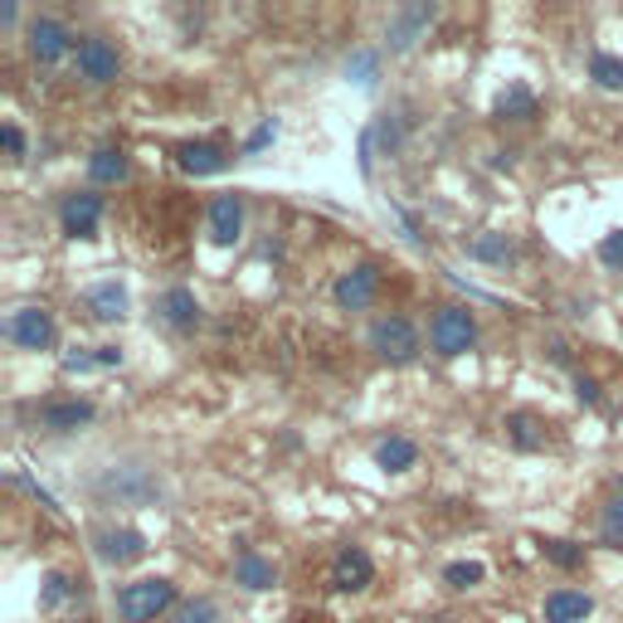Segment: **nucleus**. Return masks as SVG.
Returning <instances> with one entry per match:
<instances>
[{"label": "nucleus", "mask_w": 623, "mask_h": 623, "mask_svg": "<svg viewBox=\"0 0 623 623\" xmlns=\"http://www.w3.org/2000/svg\"><path fill=\"white\" fill-rule=\"evenodd\" d=\"M176 604V585L171 580H137V585H127L118 594V614L127 619V623H152L156 614H166V609Z\"/></svg>", "instance_id": "1"}, {"label": "nucleus", "mask_w": 623, "mask_h": 623, "mask_svg": "<svg viewBox=\"0 0 623 623\" xmlns=\"http://www.w3.org/2000/svg\"><path fill=\"white\" fill-rule=\"evenodd\" d=\"M370 351H376L380 360H390V366H410L419 356V332L410 316H380L376 326H370Z\"/></svg>", "instance_id": "2"}, {"label": "nucleus", "mask_w": 623, "mask_h": 623, "mask_svg": "<svg viewBox=\"0 0 623 623\" xmlns=\"http://www.w3.org/2000/svg\"><path fill=\"white\" fill-rule=\"evenodd\" d=\"M429 342H434L438 356H463L472 342H478V322H472L468 308H444L429 326Z\"/></svg>", "instance_id": "3"}, {"label": "nucleus", "mask_w": 623, "mask_h": 623, "mask_svg": "<svg viewBox=\"0 0 623 623\" xmlns=\"http://www.w3.org/2000/svg\"><path fill=\"white\" fill-rule=\"evenodd\" d=\"M5 336L20 351H49L54 346V316L44 308H20V312H10Z\"/></svg>", "instance_id": "4"}, {"label": "nucleus", "mask_w": 623, "mask_h": 623, "mask_svg": "<svg viewBox=\"0 0 623 623\" xmlns=\"http://www.w3.org/2000/svg\"><path fill=\"white\" fill-rule=\"evenodd\" d=\"M376 288H380V268L376 264H356L351 274L336 278V302H342L346 312H360L376 302Z\"/></svg>", "instance_id": "5"}, {"label": "nucleus", "mask_w": 623, "mask_h": 623, "mask_svg": "<svg viewBox=\"0 0 623 623\" xmlns=\"http://www.w3.org/2000/svg\"><path fill=\"white\" fill-rule=\"evenodd\" d=\"M370 580H376V560L360 546H346L332 560V589H342V594H356V589H366Z\"/></svg>", "instance_id": "6"}, {"label": "nucleus", "mask_w": 623, "mask_h": 623, "mask_svg": "<svg viewBox=\"0 0 623 623\" xmlns=\"http://www.w3.org/2000/svg\"><path fill=\"white\" fill-rule=\"evenodd\" d=\"M74 59H78V74H84L88 84H112V78H118V69H122L118 49H112L108 40H84Z\"/></svg>", "instance_id": "7"}, {"label": "nucleus", "mask_w": 623, "mask_h": 623, "mask_svg": "<svg viewBox=\"0 0 623 623\" xmlns=\"http://www.w3.org/2000/svg\"><path fill=\"white\" fill-rule=\"evenodd\" d=\"M64 220V234H74V240H88V234H98V220H103V196H69L59 210Z\"/></svg>", "instance_id": "8"}, {"label": "nucleus", "mask_w": 623, "mask_h": 623, "mask_svg": "<svg viewBox=\"0 0 623 623\" xmlns=\"http://www.w3.org/2000/svg\"><path fill=\"white\" fill-rule=\"evenodd\" d=\"M69 49H74V35L59 20H35V25H30V54H35L40 64H59Z\"/></svg>", "instance_id": "9"}, {"label": "nucleus", "mask_w": 623, "mask_h": 623, "mask_svg": "<svg viewBox=\"0 0 623 623\" xmlns=\"http://www.w3.org/2000/svg\"><path fill=\"white\" fill-rule=\"evenodd\" d=\"M244 234V200L240 196H214L210 205V240L230 248Z\"/></svg>", "instance_id": "10"}, {"label": "nucleus", "mask_w": 623, "mask_h": 623, "mask_svg": "<svg viewBox=\"0 0 623 623\" xmlns=\"http://www.w3.org/2000/svg\"><path fill=\"white\" fill-rule=\"evenodd\" d=\"M98 555H103L108 565H132V560H142L146 555V536L142 531H132V526L103 531V536H98Z\"/></svg>", "instance_id": "11"}, {"label": "nucleus", "mask_w": 623, "mask_h": 623, "mask_svg": "<svg viewBox=\"0 0 623 623\" xmlns=\"http://www.w3.org/2000/svg\"><path fill=\"white\" fill-rule=\"evenodd\" d=\"M594 614V599L585 589H555L546 594V623H585Z\"/></svg>", "instance_id": "12"}, {"label": "nucleus", "mask_w": 623, "mask_h": 623, "mask_svg": "<svg viewBox=\"0 0 623 623\" xmlns=\"http://www.w3.org/2000/svg\"><path fill=\"white\" fill-rule=\"evenodd\" d=\"M176 162H180V171H190V176H220L224 166H230V156L214 142H186Z\"/></svg>", "instance_id": "13"}, {"label": "nucleus", "mask_w": 623, "mask_h": 623, "mask_svg": "<svg viewBox=\"0 0 623 623\" xmlns=\"http://www.w3.org/2000/svg\"><path fill=\"white\" fill-rule=\"evenodd\" d=\"M88 308H93L98 322H122L132 308V298H127L122 282H98V288H88Z\"/></svg>", "instance_id": "14"}, {"label": "nucleus", "mask_w": 623, "mask_h": 623, "mask_svg": "<svg viewBox=\"0 0 623 623\" xmlns=\"http://www.w3.org/2000/svg\"><path fill=\"white\" fill-rule=\"evenodd\" d=\"M40 419H44V429H54V434H69V429L93 419V404L88 400H54V404H44Z\"/></svg>", "instance_id": "15"}, {"label": "nucleus", "mask_w": 623, "mask_h": 623, "mask_svg": "<svg viewBox=\"0 0 623 623\" xmlns=\"http://www.w3.org/2000/svg\"><path fill=\"white\" fill-rule=\"evenodd\" d=\"M162 312H166V322L180 326V332H190V326L200 322V302H196V292H186V288H171L162 298Z\"/></svg>", "instance_id": "16"}, {"label": "nucleus", "mask_w": 623, "mask_h": 623, "mask_svg": "<svg viewBox=\"0 0 623 623\" xmlns=\"http://www.w3.org/2000/svg\"><path fill=\"white\" fill-rule=\"evenodd\" d=\"M234 580H240L244 589H274V585H278V570L264 560V555L244 550V555H240V565H234Z\"/></svg>", "instance_id": "17"}, {"label": "nucleus", "mask_w": 623, "mask_h": 623, "mask_svg": "<svg viewBox=\"0 0 623 623\" xmlns=\"http://www.w3.org/2000/svg\"><path fill=\"white\" fill-rule=\"evenodd\" d=\"M414 458H419V444H414V438H400V434L385 438V444L376 448V463H380L385 472H404V468H414Z\"/></svg>", "instance_id": "18"}, {"label": "nucleus", "mask_w": 623, "mask_h": 623, "mask_svg": "<svg viewBox=\"0 0 623 623\" xmlns=\"http://www.w3.org/2000/svg\"><path fill=\"white\" fill-rule=\"evenodd\" d=\"M497 118H512V122L536 118V93H531L526 84H512L502 98H497Z\"/></svg>", "instance_id": "19"}, {"label": "nucleus", "mask_w": 623, "mask_h": 623, "mask_svg": "<svg viewBox=\"0 0 623 623\" xmlns=\"http://www.w3.org/2000/svg\"><path fill=\"white\" fill-rule=\"evenodd\" d=\"M88 176H93L98 186H118V180L127 176V156H122L118 146H103V152H93V162H88Z\"/></svg>", "instance_id": "20"}, {"label": "nucleus", "mask_w": 623, "mask_h": 623, "mask_svg": "<svg viewBox=\"0 0 623 623\" xmlns=\"http://www.w3.org/2000/svg\"><path fill=\"white\" fill-rule=\"evenodd\" d=\"M589 78H594L599 88H609V93H623V59L594 54V59H589Z\"/></svg>", "instance_id": "21"}, {"label": "nucleus", "mask_w": 623, "mask_h": 623, "mask_svg": "<svg viewBox=\"0 0 623 623\" xmlns=\"http://www.w3.org/2000/svg\"><path fill=\"white\" fill-rule=\"evenodd\" d=\"M429 20H434V10H424V5H414V10H404V20L400 25L390 30V40H394V49H410L414 44V30L419 25H429Z\"/></svg>", "instance_id": "22"}, {"label": "nucleus", "mask_w": 623, "mask_h": 623, "mask_svg": "<svg viewBox=\"0 0 623 623\" xmlns=\"http://www.w3.org/2000/svg\"><path fill=\"white\" fill-rule=\"evenodd\" d=\"M546 560H555L560 570H580L585 565V546H575V541H546Z\"/></svg>", "instance_id": "23"}, {"label": "nucleus", "mask_w": 623, "mask_h": 623, "mask_svg": "<svg viewBox=\"0 0 623 623\" xmlns=\"http://www.w3.org/2000/svg\"><path fill=\"white\" fill-rule=\"evenodd\" d=\"M482 575H487V570H482L478 560H453L448 570H444V580H448L453 589H472V585H482Z\"/></svg>", "instance_id": "24"}, {"label": "nucleus", "mask_w": 623, "mask_h": 623, "mask_svg": "<svg viewBox=\"0 0 623 623\" xmlns=\"http://www.w3.org/2000/svg\"><path fill=\"white\" fill-rule=\"evenodd\" d=\"M472 254H478L482 264H507V258H512V244H507V234H482V240L472 244Z\"/></svg>", "instance_id": "25"}, {"label": "nucleus", "mask_w": 623, "mask_h": 623, "mask_svg": "<svg viewBox=\"0 0 623 623\" xmlns=\"http://www.w3.org/2000/svg\"><path fill=\"white\" fill-rule=\"evenodd\" d=\"M507 429H512L516 448H541V444H546V438L536 434V419H531V414H512V419H507Z\"/></svg>", "instance_id": "26"}, {"label": "nucleus", "mask_w": 623, "mask_h": 623, "mask_svg": "<svg viewBox=\"0 0 623 623\" xmlns=\"http://www.w3.org/2000/svg\"><path fill=\"white\" fill-rule=\"evenodd\" d=\"M604 541L609 546H619L623 541V487H619V497L609 502V512H604Z\"/></svg>", "instance_id": "27"}, {"label": "nucleus", "mask_w": 623, "mask_h": 623, "mask_svg": "<svg viewBox=\"0 0 623 623\" xmlns=\"http://www.w3.org/2000/svg\"><path fill=\"white\" fill-rule=\"evenodd\" d=\"M176 623H214V604L210 599H190L176 609Z\"/></svg>", "instance_id": "28"}, {"label": "nucleus", "mask_w": 623, "mask_h": 623, "mask_svg": "<svg viewBox=\"0 0 623 623\" xmlns=\"http://www.w3.org/2000/svg\"><path fill=\"white\" fill-rule=\"evenodd\" d=\"M346 74L356 78V84H376V54H356V59L346 64Z\"/></svg>", "instance_id": "29"}, {"label": "nucleus", "mask_w": 623, "mask_h": 623, "mask_svg": "<svg viewBox=\"0 0 623 623\" xmlns=\"http://www.w3.org/2000/svg\"><path fill=\"white\" fill-rule=\"evenodd\" d=\"M599 258H604L609 268H623V230H614L604 244H599Z\"/></svg>", "instance_id": "30"}, {"label": "nucleus", "mask_w": 623, "mask_h": 623, "mask_svg": "<svg viewBox=\"0 0 623 623\" xmlns=\"http://www.w3.org/2000/svg\"><path fill=\"white\" fill-rule=\"evenodd\" d=\"M64 594H69V580H64V575H49V580H44V594H40V604H44V609H54V604H59Z\"/></svg>", "instance_id": "31"}, {"label": "nucleus", "mask_w": 623, "mask_h": 623, "mask_svg": "<svg viewBox=\"0 0 623 623\" xmlns=\"http://www.w3.org/2000/svg\"><path fill=\"white\" fill-rule=\"evenodd\" d=\"M98 366H103V360L88 356V351H74V356H64V370H69V376H84V370H98Z\"/></svg>", "instance_id": "32"}, {"label": "nucleus", "mask_w": 623, "mask_h": 623, "mask_svg": "<svg viewBox=\"0 0 623 623\" xmlns=\"http://www.w3.org/2000/svg\"><path fill=\"white\" fill-rule=\"evenodd\" d=\"M274 137H278V122H274V118H268V122H264V127H258V132H254V137H248V142H244V152H264V146H268V142H274Z\"/></svg>", "instance_id": "33"}, {"label": "nucleus", "mask_w": 623, "mask_h": 623, "mask_svg": "<svg viewBox=\"0 0 623 623\" xmlns=\"http://www.w3.org/2000/svg\"><path fill=\"white\" fill-rule=\"evenodd\" d=\"M0 142H5V152H10V156H25V137H20L15 122H5V127H0Z\"/></svg>", "instance_id": "34"}, {"label": "nucleus", "mask_w": 623, "mask_h": 623, "mask_svg": "<svg viewBox=\"0 0 623 623\" xmlns=\"http://www.w3.org/2000/svg\"><path fill=\"white\" fill-rule=\"evenodd\" d=\"M575 394H580V404H594V400H599V385L580 376V380H575Z\"/></svg>", "instance_id": "35"}, {"label": "nucleus", "mask_w": 623, "mask_h": 623, "mask_svg": "<svg viewBox=\"0 0 623 623\" xmlns=\"http://www.w3.org/2000/svg\"><path fill=\"white\" fill-rule=\"evenodd\" d=\"M98 360H103V366H122V351L118 346H98Z\"/></svg>", "instance_id": "36"}]
</instances>
